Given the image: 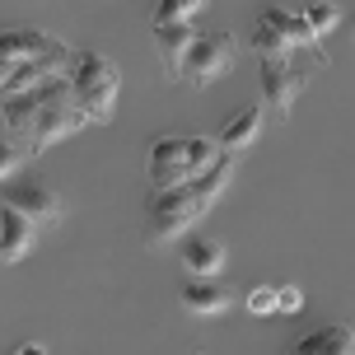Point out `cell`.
Here are the masks:
<instances>
[{
    "label": "cell",
    "instance_id": "obj_11",
    "mask_svg": "<svg viewBox=\"0 0 355 355\" xmlns=\"http://www.w3.org/2000/svg\"><path fill=\"white\" fill-rule=\"evenodd\" d=\"M150 33H155V52H159L164 75L178 80V66H182V56H187V47H192L196 24H192V19H178V24H155Z\"/></svg>",
    "mask_w": 355,
    "mask_h": 355
},
{
    "label": "cell",
    "instance_id": "obj_15",
    "mask_svg": "<svg viewBox=\"0 0 355 355\" xmlns=\"http://www.w3.org/2000/svg\"><path fill=\"white\" fill-rule=\"evenodd\" d=\"M37 103H42V85H37V89H24V94H5V103H0L5 126H10V136H15V145H19V155H24V145H28Z\"/></svg>",
    "mask_w": 355,
    "mask_h": 355
},
{
    "label": "cell",
    "instance_id": "obj_14",
    "mask_svg": "<svg viewBox=\"0 0 355 355\" xmlns=\"http://www.w3.org/2000/svg\"><path fill=\"white\" fill-rule=\"evenodd\" d=\"M285 355H355V327L351 322H332V327H318L300 337Z\"/></svg>",
    "mask_w": 355,
    "mask_h": 355
},
{
    "label": "cell",
    "instance_id": "obj_21",
    "mask_svg": "<svg viewBox=\"0 0 355 355\" xmlns=\"http://www.w3.org/2000/svg\"><path fill=\"white\" fill-rule=\"evenodd\" d=\"M304 309V290L300 285H281L276 290V313H300Z\"/></svg>",
    "mask_w": 355,
    "mask_h": 355
},
{
    "label": "cell",
    "instance_id": "obj_6",
    "mask_svg": "<svg viewBox=\"0 0 355 355\" xmlns=\"http://www.w3.org/2000/svg\"><path fill=\"white\" fill-rule=\"evenodd\" d=\"M309 80H313V66H304V61H262V98L281 122L290 117L295 98L309 89Z\"/></svg>",
    "mask_w": 355,
    "mask_h": 355
},
{
    "label": "cell",
    "instance_id": "obj_7",
    "mask_svg": "<svg viewBox=\"0 0 355 355\" xmlns=\"http://www.w3.org/2000/svg\"><path fill=\"white\" fill-rule=\"evenodd\" d=\"M61 47V37H47L42 28H0V85L28 56H47Z\"/></svg>",
    "mask_w": 355,
    "mask_h": 355
},
{
    "label": "cell",
    "instance_id": "obj_4",
    "mask_svg": "<svg viewBox=\"0 0 355 355\" xmlns=\"http://www.w3.org/2000/svg\"><path fill=\"white\" fill-rule=\"evenodd\" d=\"M239 61V37L225 33V28H196L192 47L178 66V85H192V89H211L215 80H225Z\"/></svg>",
    "mask_w": 355,
    "mask_h": 355
},
{
    "label": "cell",
    "instance_id": "obj_12",
    "mask_svg": "<svg viewBox=\"0 0 355 355\" xmlns=\"http://www.w3.org/2000/svg\"><path fill=\"white\" fill-rule=\"evenodd\" d=\"M262 107H243V112H234L230 122L215 131V145H220V155H243L248 145H257V136H262Z\"/></svg>",
    "mask_w": 355,
    "mask_h": 355
},
{
    "label": "cell",
    "instance_id": "obj_20",
    "mask_svg": "<svg viewBox=\"0 0 355 355\" xmlns=\"http://www.w3.org/2000/svg\"><path fill=\"white\" fill-rule=\"evenodd\" d=\"M24 155H19V145L15 141H0V182H10L15 173H24Z\"/></svg>",
    "mask_w": 355,
    "mask_h": 355
},
{
    "label": "cell",
    "instance_id": "obj_13",
    "mask_svg": "<svg viewBox=\"0 0 355 355\" xmlns=\"http://www.w3.org/2000/svg\"><path fill=\"white\" fill-rule=\"evenodd\" d=\"M182 243V266H187V276H220L225 271V243L220 239H206V234H182L178 239Z\"/></svg>",
    "mask_w": 355,
    "mask_h": 355
},
{
    "label": "cell",
    "instance_id": "obj_3",
    "mask_svg": "<svg viewBox=\"0 0 355 355\" xmlns=\"http://www.w3.org/2000/svg\"><path fill=\"white\" fill-rule=\"evenodd\" d=\"M85 126H89V117L75 107L66 75L47 80V85H42V103H37V117H33V131H28V145H24V159L47 155L52 145L71 141L75 131H85Z\"/></svg>",
    "mask_w": 355,
    "mask_h": 355
},
{
    "label": "cell",
    "instance_id": "obj_17",
    "mask_svg": "<svg viewBox=\"0 0 355 355\" xmlns=\"http://www.w3.org/2000/svg\"><path fill=\"white\" fill-rule=\"evenodd\" d=\"M300 19L309 24V33H313V37L322 42V37H327V33H332V28L341 24V10H337V5H327V0H318V5H309V10H304Z\"/></svg>",
    "mask_w": 355,
    "mask_h": 355
},
{
    "label": "cell",
    "instance_id": "obj_1",
    "mask_svg": "<svg viewBox=\"0 0 355 355\" xmlns=\"http://www.w3.org/2000/svg\"><path fill=\"white\" fill-rule=\"evenodd\" d=\"M234 155H220V159L206 168V173L187 178L178 187H164V192H150V206H145V248H168L182 234H192L206 215L215 211V201L230 192L234 182Z\"/></svg>",
    "mask_w": 355,
    "mask_h": 355
},
{
    "label": "cell",
    "instance_id": "obj_9",
    "mask_svg": "<svg viewBox=\"0 0 355 355\" xmlns=\"http://www.w3.org/2000/svg\"><path fill=\"white\" fill-rule=\"evenodd\" d=\"M187 182V150L178 136H159L155 150H150V187L164 192V187H178Z\"/></svg>",
    "mask_w": 355,
    "mask_h": 355
},
{
    "label": "cell",
    "instance_id": "obj_18",
    "mask_svg": "<svg viewBox=\"0 0 355 355\" xmlns=\"http://www.w3.org/2000/svg\"><path fill=\"white\" fill-rule=\"evenodd\" d=\"M211 0H159L155 5V24H178V19H192L196 24V15L206 10Z\"/></svg>",
    "mask_w": 355,
    "mask_h": 355
},
{
    "label": "cell",
    "instance_id": "obj_2",
    "mask_svg": "<svg viewBox=\"0 0 355 355\" xmlns=\"http://www.w3.org/2000/svg\"><path fill=\"white\" fill-rule=\"evenodd\" d=\"M75 107L89 117V126H107L117 112V89H122V71L117 61L103 52H75L71 71H66Z\"/></svg>",
    "mask_w": 355,
    "mask_h": 355
},
{
    "label": "cell",
    "instance_id": "obj_8",
    "mask_svg": "<svg viewBox=\"0 0 355 355\" xmlns=\"http://www.w3.org/2000/svg\"><path fill=\"white\" fill-rule=\"evenodd\" d=\"M182 309L196 313V318H220V313L234 309V290L220 285L215 276H192V281L182 285Z\"/></svg>",
    "mask_w": 355,
    "mask_h": 355
},
{
    "label": "cell",
    "instance_id": "obj_5",
    "mask_svg": "<svg viewBox=\"0 0 355 355\" xmlns=\"http://www.w3.org/2000/svg\"><path fill=\"white\" fill-rule=\"evenodd\" d=\"M0 206L28 215L37 230H42V225H56V220H61V211H66L61 192H56L42 173H15L10 182H0Z\"/></svg>",
    "mask_w": 355,
    "mask_h": 355
},
{
    "label": "cell",
    "instance_id": "obj_16",
    "mask_svg": "<svg viewBox=\"0 0 355 355\" xmlns=\"http://www.w3.org/2000/svg\"><path fill=\"white\" fill-rule=\"evenodd\" d=\"M182 150H187V178L206 173V168L220 159V145H215V136H192V141H182Z\"/></svg>",
    "mask_w": 355,
    "mask_h": 355
},
{
    "label": "cell",
    "instance_id": "obj_10",
    "mask_svg": "<svg viewBox=\"0 0 355 355\" xmlns=\"http://www.w3.org/2000/svg\"><path fill=\"white\" fill-rule=\"evenodd\" d=\"M33 243H37V225L33 220L19 215V211H10V206H0V262L5 266L24 262V257L33 252Z\"/></svg>",
    "mask_w": 355,
    "mask_h": 355
},
{
    "label": "cell",
    "instance_id": "obj_22",
    "mask_svg": "<svg viewBox=\"0 0 355 355\" xmlns=\"http://www.w3.org/2000/svg\"><path fill=\"white\" fill-rule=\"evenodd\" d=\"M10 355H47V351H42L37 341H28V346H19V351H10Z\"/></svg>",
    "mask_w": 355,
    "mask_h": 355
},
{
    "label": "cell",
    "instance_id": "obj_19",
    "mask_svg": "<svg viewBox=\"0 0 355 355\" xmlns=\"http://www.w3.org/2000/svg\"><path fill=\"white\" fill-rule=\"evenodd\" d=\"M243 309H248L252 318H266V313H276V285H257V290H248Z\"/></svg>",
    "mask_w": 355,
    "mask_h": 355
}]
</instances>
